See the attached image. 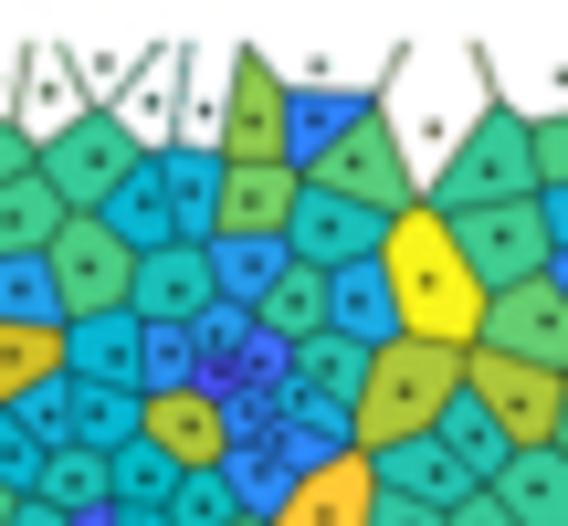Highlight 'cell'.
<instances>
[{
	"instance_id": "obj_7",
	"label": "cell",
	"mask_w": 568,
	"mask_h": 526,
	"mask_svg": "<svg viewBox=\"0 0 568 526\" xmlns=\"http://www.w3.org/2000/svg\"><path fill=\"white\" fill-rule=\"evenodd\" d=\"M432 211H495V201H537V180H527V117L516 105H485L474 117V138L443 159V190H422Z\"/></svg>"
},
{
	"instance_id": "obj_3",
	"label": "cell",
	"mask_w": 568,
	"mask_h": 526,
	"mask_svg": "<svg viewBox=\"0 0 568 526\" xmlns=\"http://www.w3.org/2000/svg\"><path fill=\"white\" fill-rule=\"evenodd\" d=\"M305 190H326V201H358V211H400V201H422V180H410V148H400V127L379 117V105H347L326 138H305V169H295Z\"/></svg>"
},
{
	"instance_id": "obj_20",
	"label": "cell",
	"mask_w": 568,
	"mask_h": 526,
	"mask_svg": "<svg viewBox=\"0 0 568 526\" xmlns=\"http://www.w3.org/2000/svg\"><path fill=\"white\" fill-rule=\"evenodd\" d=\"M53 380H63V326L0 316V411H21L32 390H53Z\"/></svg>"
},
{
	"instance_id": "obj_28",
	"label": "cell",
	"mask_w": 568,
	"mask_h": 526,
	"mask_svg": "<svg viewBox=\"0 0 568 526\" xmlns=\"http://www.w3.org/2000/svg\"><path fill=\"white\" fill-rule=\"evenodd\" d=\"M11 526H74V516H53L42 495H21V506H11Z\"/></svg>"
},
{
	"instance_id": "obj_32",
	"label": "cell",
	"mask_w": 568,
	"mask_h": 526,
	"mask_svg": "<svg viewBox=\"0 0 568 526\" xmlns=\"http://www.w3.org/2000/svg\"><path fill=\"white\" fill-rule=\"evenodd\" d=\"M232 526H264V516H232Z\"/></svg>"
},
{
	"instance_id": "obj_25",
	"label": "cell",
	"mask_w": 568,
	"mask_h": 526,
	"mask_svg": "<svg viewBox=\"0 0 568 526\" xmlns=\"http://www.w3.org/2000/svg\"><path fill=\"white\" fill-rule=\"evenodd\" d=\"M368 526H443V506H410V495H379V516Z\"/></svg>"
},
{
	"instance_id": "obj_27",
	"label": "cell",
	"mask_w": 568,
	"mask_h": 526,
	"mask_svg": "<svg viewBox=\"0 0 568 526\" xmlns=\"http://www.w3.org/2000/svg\"><path fill=\"white\" fill-rule=\"evenodd\" d=\"M443 526H506V516H495V495H453Z\"/></svg>"
},
{
	"instance_id": "obj_5",
	"label": "cell",
	"mask_w": 568,
	"mask_h": 526,
	"mask_svg": "<svg viewBox=\"0 0 568 526\" xmlns=\"http://www.w3.org/2000/svg\"><path fill=\"white\" fill-rule=\"evenodd\" d=\"M126 443H148L169 474H222L243 453V411L211 380H169V390H138V432Z\"/></svg>"
},
{
	"instance_id": "obj_19",
	"label": "cell",
	"mask_w": 568,
	"mask_h": 526,
	"mask_svg": "<svg viewBox=\"0 0 568 526\" xmlns=\"http://www.w3.org/2000/svg\"><path fill=\"white\" fill-rule=\"evenodd\" d=\"M243 316L264 326L274 347H305V337H326V274H305V263H274V274H264V295H253Z\"/></svg>"
},
{
	"instance_id": "obj_29",
	"label": "cell",
	"mask_w": 568,
	"mask_h": 526,
	"mask_svg": "<svg viewBox=\"0 0 568 526\" xmlns=\"http://www.w3.org/2000/svg\"><path fill=\"white\" fill-rule=\"evenodd\" d=\"M105 516H116V526H159V506H105Z\"/></svg>"
},
{
	"instance_id": "obj_21",
	"label": "cell",
	"mask_w": 568,
	"mask_h": 526,
	"mask_svg": "<svg viewBox=\"0 0 568 526\" xmlns=\"http://www.w3.org/2000/svg\"><path fill=\"white\" fill-rule=\"evenodd\" d=\"M63 222H74V211H63L53 190H42L32 169H21V180L0 190V263H42V243H53Z\"/></svg>"
},
{
	"instance_id": "obj_26",
	"label": "cell",
	"mask_w": 568,
	"mask_h": 526,
	"mask_svg": "<svg viewBox=\"0 0 568 526\" xmlns=\"http://www.w3.org/2000/svg\"><path fill=\"white\" fill-rule=\"evenodd\" d=\"M21 169H32V138H21V127H11V117H0V190H11V180H21Z\"/></svg>"
},
{
	"instance_id": "obj_9",
	"label": "cell",
	"mask_w": 568,
	"mask_h": 526,
	"mask_svg": "<svg viewBox=\"0 0 568 526\" xmlns=\"http://www.w3.org/2000/svg\"><path fill=\"white\" fill-rule=\"evenodd\" d=\"M126 274H138V253L116 243V232L95 222V211H74V222L42 243V284H53V316H126Z\"/></svg>"
},
{
	"instance_id": "obj_12",
	"label": "cell",
	"mask_w": 568,
	"mask_h": 526,
	"mask_svg": "<svg viewBox=\"0 0 568 526\" xmlns=\"http://www.w3.org/2000/svg\"><path fill=\"white\" fill-rule=\"evenodd\" d=\"M211 305H222L211 243H159V253H138V274H126V316H138L148 337H190Z\"/></svg>"
},
{
	"instance_id": "obj_1",
	"label": "cell",
	"mask_w": 568,
	"mask_h": 526,
	"mask_svg": "<svg viewBox=\"0 0 568 526\" xmlns=\"http://www.w3.org/2000/svg\"><path fill=\"white\" fill-rule=\"evenodd\" d=\"M368 274H379V295H389V337H410V347H453V358L485 337V284L464 274L453 222H443L432 201H400V211L379 222Z\"/></svg>"
},
{
	"instance_id": "obj_24",
	"label": "cell",
	"mask_w": 568,
	"mask_h": 526,
	"mask_svg": "<svg viewBox=\"0 0 568 526\" xmlns=\"http://www.w3.org/2000/svg\"><path fill=\"white\" fill-rule=\"evenodd\" d=\"M527 180H537V201L568 190V105L558 117H527Z\"/></svg>"
},
{
	"instance_id": "obj_23",
	"label": "cell",
	"mask_w": 568,
	"mask_h": 526,
	"mask_svg": "<svg viewBox=\"0 0 568 526\" xmlns=\"http://www.w3.org/2000/svg\"><path fill=\"white\" fill-rule=\"evenodd\" d=\"M243 516V495H232V464L222 474H180V485L159 495V526H232Z\"/></svg>"
},
{
	"instance_id": "obj_16",
	"label": "cell",
	"mask_w": 568,
	"mask_h": 526,
	"mask_svg": "<svg viewBox=\"0 0 568 526\" xmlns=\"http://www.w3.org/2000/svg\"><path fill=\"white\" fill-rule=\"evenodd\" d=\"M368 253H379V211L326 201V190H295V222H284V263H305V274H358Z\"/></svg>"
},
{
	"instance_id": "obj_13",
	"label": "cell",
	"mask_w": 568,
	"mask_h": 526,
	"mask_svg": "<svg viewBox=\"0 0 568 526\" xmlns=\"http://www.w3.org/2000/svg\"><path fill=\"white\" fill-rule=\"evenodd\" d=\"M453 253H464V274L485 284V295H506V284L548 274V222H537V201H495V211H453Z\"/></svg>"
},
{
	"instance_id": "obj_4",
	"label": "cell",
	"mask_w": 568,
	"mask_h": 526,
	"mask_svg": "<svg viewBox=\"0 0 568 526\" xmlns=\"http://www.w3.org/2000/svg\"><path fill=\"white\" fill-rule=\"evenodd\" d=\"M464 411L506 453H548L558 411H568V368H527V358H495V347H464Z\"/></svg>"
},
{
	"instance_id": "obj_14",
	"label": "cell",
	"mask_w": 568,
	"mask_h": 526,
	"mask_svg": "<svg viewBox=\"0 0 568 526\" xmlns=\"http://www.w3.org/2000/svg\"><path fill=\"white\" fill-rule=\"evenodd\" d=\"M379 516V474H368V453H316V464L284 474V495L264 506V526H368Z\"/></svg>"
},
{
	"instance_id": "obj_10",
	"label": "cell",
	"mask_w": 568,
	"mask_h": 526,
	"mask_svg": "<svg viewBox=\"0 0 568 526\" xmlns=\"http://www.w3.org/2000/svg\"><path fill=\"white\" fill-rule=\"evenodd\" d=\"M222 169H295V84H284L264 53L232 63V95H222Z\"/></svg>"
},
{
	"instance_id": "obj_6",
	"label": "cell",
	"mask_w": 568,
	"mask_h": 526,
	"mask_svg": "<svg viewBox=\"0 0 568 526\" xmlns=\"http://www.w3.org/2000/svg\"><path fill=\"white\" fill-rule=\"evenodd\" d=\"M201 211H211V159H138L95 222L126 253H159V243H201Z\"/></svg>"
},
{
	"instance_id": "obj_18",
	"label": "cell",
	"mask_w": 568,
	"mask_h": 526,
	"mask_svg": "<svg viewBox=\"0 0 568 526\" xmlns=\"http://www.w3.org/2000/svg\"><path fill=\"white\" fill-rule=\"evenodd\" d=\"M485 495H495L506 526H568V464H558V453H506Z\"/></svg>"
},
{
	"instance_id": "obj_17",
	"label": "cell",
	"mask_w": 568,
	"mask_h": 526,
	"mask_svg": "<svg viewBox=\"0 0 568 526\" xmlns=\"http://www.w3.org/2000/svg\"><path fill=\"white\" fill-rule=\"evenodd\" d=\"M63 380L105 390V401H138L148 390V326L138 316H74L63 326Z\"/></svg>"
},
{
	"instance_id": "obj_22",
	"label": "cell",
	"mask_w": 568,
	"mask_h": 526,
	"mask_svg": "<svg viewBox=\"0 0 568 526\" xmlns=\"http://www.w3.org/2000/svg\"><path fill=\"white\" fill-rule=\"evenodd\" d=\"M32 495H42L53 516H95V506H105V453H84V443H42Z\"/></svg>"
},
{
	"instance_id": "obj_8",
	"label": "cell",
	"mask_w": 568,
	"mask_h": 526,
	"mask_svg": "<svg viewBox=\"0 0 568 526\" xmlns=\"http://www.w3.org/2000/svg\"><path fill=\"white\" fill-rule=\"evenodd\" d=\"M138 159H148V148L126 138L116 117H74L63 138H32V180L53 190L63 211H105V201L126 190V169H138Z\"/></svg>"
},
{
	"instance_id": "obj_30",
	"label": "cell",
	"mask_w": 568,
	"mask_h": 526,
	"mask_svg": "<svg viewBox=\"0 0 568 526\" xmlns=\"http://www.w3.org/2000/svg\"><path fill=\"white\" fill-rule=\"evenodd\" d=\"M548 453H558V464H568V411H558V443H548Z\"/></svg>"
},
{
	"instance_id": "obj_11",
	"label": "cell",
	"mask_w": 568,
	"mask_h": 526,
	"mask_svg": "<svg viewBox=\"0 0 568 526\" xmlns=\"http://www.w3.org/2000/svg\"><path fill=\"white\" fill-rule=\"evenodd\" d=\"M295 169H222L211 159V211H201V243L232 253H284V222H295Z\"/></svg>"
},
{
	"instance_id": "obj_31",
	"label": "cell",
	"mask_w": 568,
	"mask_h": 526,
	"mask_svg": "<svg viewBox=\"0 0 568 526\" xmlns=\"http://www.w3.org/2000/svg\"><path fill=\"white\" fill-rule=\"evenodd\" d=\"M11 506H21V495H11V485H0V526H11Z\"/></svg>"
},
{
	"instance_id": "obj_15",
	"label": "cell",
	"mask_w": 568,
	"mask_h": 526,
	"mask_svg": "<svg viewBox=\"0 0 568 526\" xmlns=\"http://www.w3.org/2000/svg\"><path fill=\"white\" fill-rule=\"evenodd\" d=\"M495 358H527V368H568V284L558 274H527L506 295H485V337Z\"/></svg>"
},
{
	"instance_id": "obj_2",
	"label": "cell",
	"mask_w": 568,
	"mask_h": 526,
	"mask_svg": "<svg viewBox=\"0 0 568 526\" xmlns=\"http://www.w3.org/2000/svg\"><path fill=\"white\" fill-rule=\"evenodd\" d=\"M464 401V358L453 347H410V337H379L358 368V401L337 411L347 453H400V443H432Z\"/></svg>"
}]
</instances>
